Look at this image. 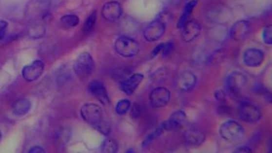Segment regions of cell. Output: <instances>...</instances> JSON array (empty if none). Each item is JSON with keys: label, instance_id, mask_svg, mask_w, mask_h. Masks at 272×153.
<instances>
[{"label": "cell", "instance_id": "obj_16", "mask_svg": "<svg viewBox=\"0 0 272 153\" xmlns=\"http://www.w3.org/2000/svg\"><path fill=\"white\" fill-rule=\"evenodd\" d=\"M185 121H186L185 112L183 111H177L174 112L170 118L167 119L166 122H164L160 127L163 130H172L183 125Z\"/></svg>", "mask_w": 272, "mask_h": 153}, {"label": "cell", "instance_id": "obj_11", "mask_svg": "<svg viewBox=\"0 0 272 153\" xmlns=\"http://www.w3.org/2000/svg\"><path fill=\"white\" fill-rule=\"evenodd\" d=\"M182 29V38L183 40L190 43L194 40V38L199 36L201 33V25L196 20H188L184 26L181 27Z\"/></svg>", "mask_w": 272, "mask_h": 153}, {"label": "cell", "instance_id": "obj_23", "mask_svg": "<svg viewBox=\"0 0 272 153\" xmlns=\"http://www.w3.org/2000/svg\"><path fill=\"white\" fill-rule=\"evenodd\" d=\"M61 22L65 27H75L79 23V19L75 15H67L61 18Z\"/></svg>", "mask_w": 272, "mask_h": 153}, {"label": "cell", "instance_id": "obj_22", "mask_svg": "<svg viewBox=\"0 0 272 153\" xmlns=\"http://www.w3.org/2000/svg\"><path fill=\"white\" fill-rule=\"evenodd\" d=\"M225 54L222 50H218L213 52L208 59V64L210 65H218L223 62L225 60Z\"/></svg>", "mask_w": 272, "mask_h": 153}, {"label": "cell", "instance_id": "obj_17", "mask_svg": "<svg viewBox=\"0 0 272 153\" xmlns=\"http://www.w3.org/2000/svg\"><path fill=\"white\" fill-rule=\"evenodd\" d=\"M143 75L141 73H136L131 76L130 78H127L126 80L121 83L120 85V88L124 93H126V95H133L135 92L137 87L139 86L140 84L143 80Z\"/></svg>", "mask_w": 272, "mask_h": 153}, {"label": "cell", "instance_id": "obj_31", "mask_svg": "<svg viewBox=\"0 0 272 153\" xmlns=\"http://www.w3.org/2000/svg\"><path fill=\"white\" fill-rule=\"evenodd\" d=\"M173 48H174V43L173 42H168L167 44H164L163 50H162L161 53L163 54V55H167L172 51Z\"/></svg>", "mask_w": 272, "mask_h": 153}, {"label": "cell", "instance_id": "obj_19", "mask_svg": "<svg viewBox=\"0 0 272 153\" xmlns=\"http://www.w3.org/2000/svg\"><path fill=\"white\" fill-rule=\"evenodd\" d=\"M31 108V102L27 99L20 98L14 102L12 105V112L14 115L23 116L29 112Z\"/></svg>", "mask_w": 272, "mask_h": 153}, {"label": "cell", "instance_id": "obj_3", "mask_svg": "<svg viewBox=\"0 0 272 153\" xmlns=\"http://www.w3.org/2000/svg\"><path fill=\"white\" fill-rule=\"evenodd\" d=\"M95 64L92 55L89 53L79 54L74 64L75 73L80 79H85L90 77L94 70Z\"/></svg>", "mask_w": 272, "mask_h": 153}, {"label": "cell", "instance_id": "obj_14", "mask_svg": "<svg viewBox=\"0 0 272 153\" xmlns=\"http://www.w3.org/2000/svg\"><path fill=\"white\" fill-rule=\"evenodd\" d=\"M196 76L191 71H184L177 79V87L181 91H190L196 85Z\"/></svg>", "mask_w": 272, "mask_h": 153}, {"label": "cell", "instance_id": "obj_7", "mask_svg": "<svg viewBox=\"0 0 272 153\" xmlns=\"http://www.w3.org/2000/svg\"><path fill=\"white\" fill-rule=\"evenodd\" d=\"M171 93L165 87L154 88L150 94V102L155 108L164 107L170 102Z\"/></svg>", "mask_w": 272, "mask_h": 153}, {"label": "cell", "instance_id": "obj_27", "mask_svg": "<svg viewBox=\"0 0 272 153\" xmlns=\"http://www.w3.org/2000/svg\"><path fill=\"white\" fill-rule=\"evenodd\" d=\"M55 138L57 140H59L61 144L67 142L68 139H69V134H68V130L62 128L61 130L58 131V134L55 136Z\"/></svg>", "mask_w": 272, "mask_h": 153}, {"label": "cell", "instance_id": "obj_33", "mask_svg": "<svg viewBox=\"0 0 272 153\" xmlns=\"http://www.w3.org/2000/svg\"><path fill=\"white\" fill-rule=\"evenodd\" d=\"M215 98L218 102H224L225 100V92L223 90H217L215 92Z\"/></svg>", "mask_w": 272, "mask_h": 153}, {"label": "cell", "instance_id": "obj_35", "mask_svg": "<svg viewBox=\"0 0 272 153\" xmlns=\"http://www.w3.org/2000/svg\"><path fill=\"white\" fill-rule=\"evenodd\" d=\"M141 107L139 105H133V110H132V113H133V117H138L141 114Z\"/></svg>", "mask_w": 272, "mask_h": 153}, {"label": "cell", "instance_id": "obj_15", "mask_svg": "<svg viewBox=\"0 0 272 153\" xmlns=\"http://www.w3.org/2000/svg\"><path fill=\"white\" fill-rule=\"evenodd\" d=\"M249 32L250 25L249 21L244 20H237L232 27L231 37L235 41H242L249 36Z\"/></svg>", "mask_w": 272, "mask_h": 153}, {"label": "cell", "instance_id": "obj_12", "mask_svg": "<svg viewBox=\"0 0 272 153\" xmlns=\"http://www.w3.org/2000/svg\"><path fill=\"white\" fill-rule=\"evenodd\" d=\"M265 60V54L262 51L259 49H248L243 54V62L244 64L251 67L256 68L262 64Z\"/></svg>", "mask_w": 272, "mask_h": 153}, {"label": "cell", "instance_id": "obj_29", "mask_svg": "<svg viewBox=\"0 0 272 153\" xmlns=\"http://www.w3.org/2000/svg\"><path fill=\"white\" fill-rule=\"evenodd\" d=\"M167 76V71L164 68H161L154 73L152 78L155 81H162L165 80Z\"/></svg>", "mask_w": 272, "mask_h": 153}, {"label": "cell", "instance_id": "obj_24", "mask_svg": "<svg viewBox=\"0 0 272 153\" xmlns=\"http://www.w3.org/2000/svg\"><path fill=\"white\" fill-rule=\"evenodd\" d=\"M131 108V102L128 100L119 101L116 106V111L119 115H124Z\"/></svg>", "mask_w": 272, "mask_h": 153}, {"label": "cell", "instance_id": "obj_10", "mask_svg": "<svg viewBox=\"0 0 272 153\" xmlns=\"http://www.w3.org/2000/svg\"><path fill=\"white\" fill-rule=\"evenodd\" d=\"M88 88L90 93L97 101L101 102L102 105H109L110 100H109V95H108L105 86L103 85L102 82L98 81V80H92L89 84Z\"/></svg>", "mask_w": 272, "mask_h": 153}, {"label": "cell", "instance_id": "obj_20", "mask_svg": "<svg viewBox=\"0 0 272 153\" xmlns=\"http://www.w3.org/2000/svg\"><path fill=\"white\" fill-rule=\"evenodd\" d=\"M198 1H199V0H191V1L188 2L187 4L185 5L183 15L181 16L180 19H179L178 23H177V27H179V28L183 27L184 24L187 21L189 17L191 16V14L192 13V11L194 10V7L196 6Z\"/></svg>", "mask_w": 272, "mask_h": 153}, {"label": "cell", "instance_id": "obj_36", "mask_svg": "<svg viewBox=\"0 0 272 153\" xmlns=\"http://www.w3.org/2000/svg\"><path fill=\"white\" fill-rule=\"evenodd\" d=\"M252 150L249 147H246V146H243V147H239L237 149L235 150L234 153H251Z\"/></svg>", "mask_w": 272, "mask_h": 153}, {"label": "cell", "instance_id": "obj_1", "mask_svg": "<svg viewBox=\"0 0 272 153\" xmlns=\"http://www.w3.org/2000/svg\"><path fill=\"white\" fill-rule=\"evenodd\" d=\"M80 115L85 122L102 135L108 136L110 133V126L109 122L103 119L102 108L99 105L86 103L81 107Z\"/></svg>", "mask_w": 272, "mask_h": 153}, {"label": "cell", "instance_id": "obj_21", "mask_svg": "<svg viewBox=\"0 0 272 153\" xmlns=\"http://www.w3.org/2000/svg\"><path fill=\"white\" fill-rule=\"evenodd\" d=\"M119 146L116 140L113 139H107L103 141L102 145V152L105 153H116L118 152Z\"/></svg>", "mask_w": 272, "mask_h": 153}, {"label": "cell", "instance_id": "obj_4", "mask_svg": "<svg viewBox=\"0 0 272 153\" xmlns=\"http://www.w3.org/2000/svg\"><path fill=\"white\" fill-rule=\"evenodd\" d=\"M243 133V127L239 122L233 120L224 122L219 129V134L222 138L229 142L237 141L242 139Z\"/></svg>", "mask_w": 272, "mask_h": 153}, {"label": "cell", "instance_id": "obj_26", "mask_svg": "<svg viewBox=\"0 0 272 153\" xmlns=\"http://www.w3.org/2000/svg\"><path fill=\"white\" fill-rule=\"evenodd\" d=\"M263 40L267 44H272V25L264 28L262 34Z\"/></svg>", "mask_w": 272, "mask_h": 153}, {"label": "cell", "instance_id": "obj_34", "mask_svg": "<svg viewBox=\"0 0 272 153\" xmlns=\"http://www.w3.org/2000/svg\"><path fill=\"white\" fill-rule=\"evenodd\" d=\"M164 44H160L159 45H157L156 47L155 48V50L152 51V57H155L156 56L157 54H160L162 52V50H163Z\"/></svg>", "mask_w": 272, "mask_h": 153}, {"label": "cell", "instance_id": "obj_28", "mask_svg": "<svg viewBox=\"0 0 272 153\" xmlns=\"http://www.w3.org/2000/svg\"><path fill=\"white\" fill-rule=\"evenodd\" d=\"M44 34V27H42V26L32 27L30 32H29L30 37H34V38H39V37H42Z\"/></svg>", "mask_w": 272, "mask_h": 153}, {"label": "cell", "instance_id": "obj_30", "mask_svg": "<svg viewBox=\"0 0 272 153\" xmlns=\"http://www.w3.org/2000/svg\"><path fill=\"white\" fill-rule=\"evenodd\" d=\"M7 27H8L7 21L3 20H0V40L3 39L4 36H5Z\"/></svg>", "mask_w": 272, "mask_h": 153}, {"label": "cell", "instance_id": "obj_13", "mask_svg": "<svg viewBox=\"0 0 272 153\" xmlns=\"http://www.w3.org/2000/svg\"><path fill=\"white\" fill-rule=\"evenodd\" d=\"M122 15V8L120 3L116 1L106 3L102 10V16L108 21H116Z\"/></svg>", "mask_w": 272, "mask_h": 153}, {"label": "cell", "instance_id": "obj_25", "mask_svg": "<svg viewBox=\"0 0 272 153\" xmlns=\"http://www.w3.org/2000/svg\"><path fill=\"white\" fill-rule=\"evenodd\" d=\"M96 20H97V12L94 11L93 13L91 14L89 16L88 18L85 20L84 27H83V31L85 33H89L90 31L92 30L93 27H94V25H95Z\"/></svg>", "mask_w": 272, "mask_h": 153}, {"label": "cell", "instance_id": "obj_32", "mask_svg": "<svg viewBox=\"0 0 272 153\" xmlns=\"http://www.w3.org/2000/svg\"><path fill=\"white\" fill-rule=\"evenodd\" d=\"M171 19V14L168 13V12H164V13L160 14V18L159 20H161L165 25L170 21Z\"/></svg>", "mask_w": 272, "mask_h": 153}, {"label": "cell", "instance_id": "obj_9", "mask_svg": "<svg viewBox=\"0 0 272 153\" xmlns=\"http://www.w3.org/2000/svg\"><path fill=\"white\" fill-rule=\"evenodd\" d=\"M44 63L39 60L33 61V63L24 67L21 74L27 82H34L40 77L44 71Z\"/></svg>", "mask_w": 272, "mask_h": 153}, {"label": "cell", "instance_id": "obj_5", "mask_svg": "<svg viewBox=\"0 0 272 153\" xmlns=\"http://www.w3.org/2000/svg\"><path fill=\"white\" fill-rule=\"evenodd\" d=\"M247 84V78L245 75L240 71H234L229 75L225 85L228 91L233 95H237L241 93Z\"/></svg>", "mask_w": 272, "mask_h": 153}, {"label": "cell", "instance_id": "obj_8", "mask_svg": "<svg viewBox=\"0 0 272 153\" xmlns=\"http://www.w3.org/2000/svg\"><path fill=\"white\" fill-rule=\"evenodd\" d=\"M165 30H166V25L161 20L157 19L153 20L145 28L143 35L147 41L154 42V41L159 40L160 37L163 36Z\"/></svg>", "mask_w": 272, "mask_h": 153}, {"label": "cell", "instance_id": "obj_2", "mask_svg": "<svg viewBox=\"0 0 272 153\" xmlns=\"http://www.w3.org/2000/svg\"><path fill=\"white\" fill-rule=\"evenodd\" d=\"M116 51L120 56L130 58L135 56L139 52V44L129 37H120L115 43Z\"/></svg>", "mask_w": 272, "mask_h": 153}, {"label": "cell", "instance_id": "obj_18", "mask_svg": "<svg viewBox=\"0 0 272 153\" xmlns=\"http://www.w3.org/2000/svg\"><path fill=\"white\" fill-rule=\"evenodd\" d=\"M205 134L199 129H190L184 134V139L190 146H197L205 140Z\"/></svg>", "mask_w": 272, "mask_h": 153}, {"label": "cell", "instance_id": "obj_6", "mask_svg": "<svg viewBox=\"0 0 272 153\" xmlns=\"http://www.w3.org/2000/svg\"><path fill=\"white\" fill-rule=\"evenodd\" d=\"M239 116L247 122H256L261 119V112L258 106L249 102H242L239 106Z\"/></svg>", "mask_w": 272, "mask_h": 153}, {"label": "cell", "instance_id": "obj_37", "mask_svg": "<svg viewBox=\"0 0 272 153\" xmlns=\"http://www.w3.org/2000/svg\"><path fill=\"white\" fill-rule=\"evenodd\" d=\"M29 153H44V150L40 147V146H34V147H32L30 150H29Z\"/></svg>", "mask_w": 272, "mask_h": 153}, {"label": "cell", "instance_id": "obj_38", "mask_svg": "<svg viewBox=\"0 0 272 153\" xmlns=\"http://www.w3.org/2000/svg\"><path fill=\"white\" fill-rule=\"evenodd\" d=\"M1 137H2V134L0 132V139H1Z\"/></svg>", "mask_w": 272, "mask_h": 153}]
</instances>
